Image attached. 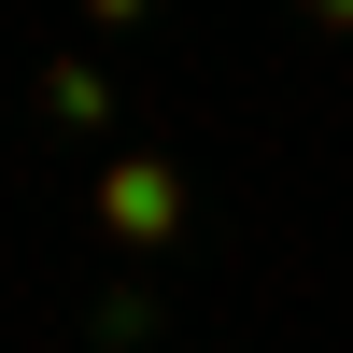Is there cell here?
Returning <instances> with one entry per match:
<instances>
[{"instance_id": "1", "label": "cell", "mask_w": 353, "mask_h": 353, "mask_svg": "<svg viewBox=\"0 0 353 353\" xmlns=\"http://www.w3.org/2000/svg\"><path fill=\"white\" fill-rule=\"evenodd\" d=\"M99 226L128 254H170V241H184V170H170V156H113L99 170Z\"/></svg>"}, {"instance_id": "2", "label": "cell", "mask_w": 353, "mask_h": 353, "mask_svg": "<svg viewBox=\"0 0 353 353\" xmlns=\"http://www.w3.org/2000/svg\"><path fill=\"white\" fill-rule=\"evenodd\" d=\"M43 113H57V128H99V113H113V85L85 71V57H57V71H43Z\"/></svg>"}, {"instance_id": "3", "label": "cell", "mask_w": 353, "mask_h": 353, "mask_svg": "<svg viewBox=\"0 0 353 353\" xmlns=\"http://www.w3.org/2000/svg\"><path fill=\"white\" fill-rule=\"evenodd\" d=\"M85 14H99V28H128V14H156V0H85Z\"/></svg>"}, {"instance_id": "4", "label": "cell", "mask_w": 353, "mask_h": 353, "mask_svg": "<svg viewBox=\"0 0 353 353\" xmlns=\"http://www.w3.org/2000/svg\"><path fill=\"white\" fill-rule=\"evenodd\" d=\"M297 14H311V28H353V0H297Z\"/></svg>"}, {"instance_id": "5", "label": "cell", "mask_w": 353, "mask_h": 353, "mask_svg": "<svg viewBox=\"0 0 353 353\" xmlns=\"http://www.w3.org/2000/svg\"><path fill=\"white\" fill-rule=\"evenodd\" d=\"M128 353H156V339H128Z\"/></svg>"}]
</instances>
